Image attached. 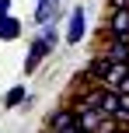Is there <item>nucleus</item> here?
Segmentation results:
<instances>
[{
	"instance_id": "10",
	"label": "nucleus",
	"mask_w": 129,
	"mask_h": 133,
	"mask_svg": "<svg viewBox=\"0 0 129 133\" xmlns=\"http://www.w3.org/2000/svg\"><path fill=\"white\" fill-rule=\"evenodd\" d=\"M28 102V88L25 84H14V88H7V95H4V102H0V109H21Z\"/></svg>"
},
{
	"instance_id": "17",
	"label": "nucleus",
	"mask_w": 129,
	"mask_h": 133,
	"mask_svg": "<svg viewBox=\"0 0 129 133\" xmlns=\"http://www.w3.org/2000/svg\"><path fill=\"white\" fill-rule=\"evenodd\" d=\"M122 109H126V112H129V95H122Z\"/></svg>"
},
{
	"instance_id": "11",
	"label": "nucleus",
	"mask_w": 129,
	"mask_h": 133,
	"mask_svg": "<svg viewBox=\"0 0 129 133\" xmlns=\"http://www.w3.org/2000/svg\"><path fill=\"white\" fill-rule=\"evenodd\" d=\"M129 77V63H112V70H108V77L101 81V88H108V91H119V84Z\"/></svg>"
},
{
	"instance_id": "2",
	"label": "nucleus",
	"mask_w": 129,
	"mask_h": 133,
	"mask_svg": "<svg viewBox=\"0 0 129 133\" xmlns=\"http://www.w3.org/2000/svg\"><path fill=\"white\" fill-rule=\"evenodd\" d=\"M59 18H63V0H39L35 14H32V25L45 28V25H56Z\"/></svg>"
},
{
	"instance_id": "7",
	"label": "nucleus",
	"mask_w": 129,
	"mask_h": 133,
	"mask_svg": "<svg viewBox=\"0 0 129 133\" xmlns=\"http://www.w3.org/2000/svg\"><path fill=\"white\" fill-rule=\"evenodd\" d=\"M105 119H108V116H105L101 109H87V112H77V130H80V133H98Z\"/></svg>"
},
{
	"instance_id": "9",
	"label": "nucleus",
	"mask_w": 129,
	"mask_h": 133,
	"mask_svg": "<svg viewBox=\"0 0 129 133\" xmlns=\"http://www.w3.org/2000/svg\"><path fill=\"white\" fill-rule=\"evenodd\" d=\"M101 53L108 56L112 63H129V42H122V39H108V46H105Z\"/></svg>"
},
{
	"instance_id": "1",
	"label": "nucleus",
	"mask_w": 129,
	"mask_h": 133,
	"mask_svg": "<svg viewBox=\"0 0 129 133\" xmlns=\"http://www.w3.org/2000/svg\"><path fill=\"white\" fill-rule=\"evenodd\" d=\"M84 35H87V11H84V4H73V11H70V18H66L63 42H66V46H80Z\"/></svg>"
},
{
	"instance_id": "6",
	"label": "nucleus",
	"mask_w": 129,
	"mask_h": 133,
	"mask_svg": "<svg viewBox=\"0 0 129 133\" xmlns=\"http://www.w3.org/2000/svg\"><path fill=\"white\" fill-rule=\"evenodd\" d=\"M105 35H108V39L129 42V11H112L108 14V25H105Z\"/></svg>"
},
{
	"instance_id": "14",
	"label": "nucleus",
	"mask_w": 129,
	"mask_h": 133,
	"mask_svg": "<svg viewBox=\"0 0 129 133\" xmlns=\"http://www.w3.org/2000/svg\"><path fill=\"white\" fill-rule=\"evenodd\" d=\"M112 11H129V0H108V14Z\"/></svg>"
},
{
	"instance_id": "15",
	"label": "nucleus",
	"mask_w": 129,
	"mask_h": 133,
	"mask_svg": "<svg viewBox=\"0 0 129 133\" xmlns=\"http://www.w3.org/2000/svg\"><path fill=\"white\" fill-rule=\"evenodd\" d=\"M11 14V0H0V18H7Z\"/></svg>"
},
{
	"instance_id": "3",
	"label": "nucleus",
	"mask_w": 129,
	"mask_h": 133,
	"mask_svg": "<svg viewBox=\"0 0 129 133\" xmlns=\"http://www.w3.org/2000/svg\"><path fill=\"white\" fill-rule=\"evenodd\" d=\"M45 56H52V49H49V42L42 39V35H35L32 42H28V56H25V74H35L42 66Z\"/></svg>"
},
{
	"instance_id": "8",
	"label": "nucleus",
	"mask_w": 129,
	"mask_h": 133,
	"mask_svg": "<svg viewBox=\"0 0 129 133\" xmlns=\"http://www.w3.org/2000/svg\"><path fill=\"white\" fill-rule=\"evenodd\" d=\"M21 35H25V25H21V18H14V14L0 18V42H18Z\"/></svg>"
},
{
	"instance_id": "5",
	"label": "nucleus",
	"mask_w": 129,
	"mask_h": 133,
	"mask_svg": "<svg viewBox=\"0 0 129 133\" xmlns=\"http://www.w3.org/2000/svg\"><path fill=\"white\" fill-rule=\"evenodd\" d=\"M73 126H77L73 105H59L52 116H49V130H45V133H66V130H73Z\"/></svg>"
},
{
	"instance_id": "16",
	"label": "nucleus",
	"mask_w": 129,
	"mask_h": 133,
	"mask_svg": "<svg viewBox=\"0 0 129 133\" xmlns=\"http://www.w3.org/2000/svg\"><path fill=\"white\" fill-rule=\"evenodd\" d=\"M119 95H129V77L122 81V84H119Z\"/></svg>"
},
{
	"instance_id": "12",
	"label": "nucleus",
	"mask_w": 129,
	"mask_h": 133,
	"mask_svg": "<svg viewBox=\"0 0 129 133\" xmlns=\"http://www.w3.org/2000/svg\"><path fill=\"white\" fill-rule=\"evenodd\" d=\"M119 109H122V95H119V91H108V88H105V98H101V112H105V116H115Z\"/></svg>"
},
{
	"instance_id": "4",
	"label": "nucleus",
	"mask_w": 129,
	"mask_h": 133,
	"mask_svg": "<svg viewBox=\"0 0 129 133\" xmlns=\"http://www.w3.org/2000/svg\"><path fill=\"white\" fill-rule=\"evenodd\" d=\"M108 70H112V60H108L105 53H98L94 60H91V63L84 66V70H80V77L87 81V84H101V81L108 77Z\"/></svg>"
},
{
	"instance_id": "13",
	"label": "nucleus",
	"mask_w": 129,
	"mask_h": 133,
	"mask_svg": "<svg viewBox=\"0 0 129 133\" xmlns=\"http://www.w3.org/2000/svg\"><path fill=\"white\" fill-rule=\"evenodd\" d=\"M39 35L49 42V49H52V53H56V46L63 42V35H59V28H56V25H45V28H39Z\"/></svg>"
}]
</instances>
